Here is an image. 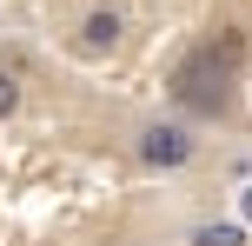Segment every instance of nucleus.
Returning a JSON list of instances; mask_svg holds the SVG:
<instances>
[{"label":"nucleus","mask_w":252,"mask_h":246,"mask_svg":"<svg viewBox=\"0 0 252 246\" xmlns=\"http://www.w3.org/2000/svg\"><path fill=\"white\" fill-rule=\"evenodd\" d=\"M192 153H199V140H192V127H179V120H153V127H139V160H146L153 173L192 167Z\"/></svg>","instance_id":"f257e3e1"},{"label":"nucleus","mask_w":252,"mask_h":246,"mask_svg":"<svg viewBox=\"0 0 252 246\" xmlns=\"http://www.w3.org/2000/svg\"><path fill=\"white\" fill-rule=\"evenodd\" d=\"M120 27H126V20H120L113 7H93L87 20H80V47H87V53H113V47H120Z\"/></svg>","instance_id":"f03ea898"},{"label":"nucleus","mask_w":252,"mask_h":246,"mask_svg":"<svg viewBox=\"0 0 252 246\" xmlns=\"http://www.w3.org/2000/svg\"><path fill=\"white\" fill-rule=\"evenodd\" d=\"M13 113H20V73L0 67V120H13Z\"/></svg>","instance_id":"7ed1b4c3"},{"label":"nucleus","mask_w":252,"mask_h":246,"mask_svg":"<svg viewBox=\"0 0 252 246\" xmlns=\"http://www.w3.org/2000/svg\"><path fill=\"white\" fill-rule=\"evenodd\" d=\"M192 246H246V233H239V226H199Z\"/></svg>","instance_id":"20e7f679"},{"label":"nucleus","mask_w":252,"mask_h":246,"mask_svg":"<svg viewBox=\"0 0 252 246\" xmlns=\"http://www.w3.org/2000/svg\"><path fill=\"white\" fill-rule=\"evenodd\" d=\"M239 213H246V226H252V186H246V193H239Z\"/></svg>","instance_id":"39448f33"}]
</instances>
